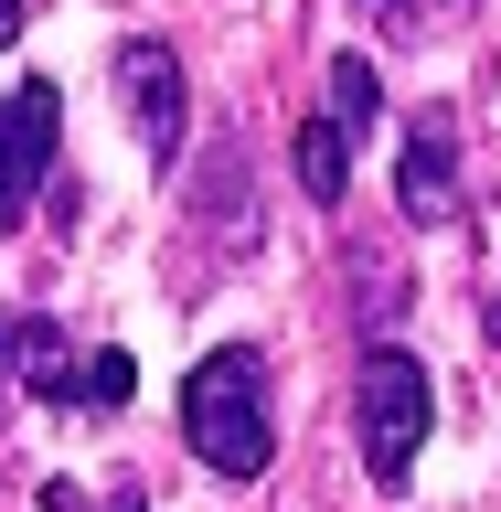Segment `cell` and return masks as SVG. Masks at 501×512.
<instances>
[{
    "label": "cell",
    "instance_id": "obj_1",
    "mask_svg": "<svg viewBox=\"0 0 501 512\" xmlns=\"http://www.w3.org/2000/svg\"><path fill=\"white\" fill-rule=\"evenodd\" d=\"M182 448L214 480H267L278 416H267V352H256V342H214L182 374Z\"/></svg>",
    "mask_w": 501,
    "mask_h": 512
},
{
    "label": "cell",
    "instance_id": "obj_2",
    "mask_svg": "<svg viewBox=\"0 0 501 512\" xmlns=\"http://www.w3.org/2000/svg\"><path fill=\"white\" fill-rule=\"evenodd\" d=\"M352 427H363V470H374V491H406L416 448H427V427H438V384H427V363H416L406 342L363 352V374H352Z\"/></svg>",
    "mask_w": 501,
    "mask_h": 512
},
{
    "label": "cell",
    "instance_id": "obj_3",
    "mask_svg": "<svg viewBox=\"0 0 501 512\" xmlns=\"http://www.w3.org/2000/svg\"><path fill=\"white\" fill-rule=\"evenodd\" d=\"M54 139H64V86H54V75H22V86L0 96V235L43 203V182H54Z\"/></svg>",
    "mask_w": 501,
    "mask_h": 512
},
{
    "label": "cell",
    "instance_id": "obj_4",
    "mask_svg": "<svg viewBox=\"0 0 501 512\" xmlns=\"http://www.w3.org/2000/svg\"><path fill=\"white\" fill-rule=\"evenodd\" d=\"M118 107L139 128V150L171 171L182 160V128H192V86H182V54L160 43V32H128L118 43Z\"/></svg>",
    "mask_w": 501,
    "mask_h": 512
},
{
    "label": "cell",
    "instance_id": "obj_5",
    "mask_svg": "<svg viewBox=\"0 0 501 512\" xmlns=\"http://www.w3.org/2000/svg\"><path fill=\"white\" fill-rule=\"evenodd\" d=\"M395 203H406V224H438L448 203H459V118H448V107H416V118H406Z\"/></svg>",
    "mask_w": 501,
    "mask_h": 512
},
{
    "label": "cell",
    "instance_id": "obj_6",
    "mask_svg": "<svg viewBox=\"0 0 501 512\" xmlns=\"http://www.w3.org/2000/svg\"><path fill=\"white\" fill-rule=\"evenodd\" d=\"M75 363H86V352L64 342V320H43V310L11 320V384H22V395H43V406H75Z\"/></svg>",
    "mask_w": 501,
    "mask_h": 512
},
{
    "label": "cell",
    "instance_id": "obj_7",
    "mask_svg": "<svg viewBox=\"0 0 501 512\" xmlns=\"http://www.w3.org/2000/svg\"><path fill=\"white\" fill-rule=\"evenodd\" d=\"M299 192H310L320 214H342V203H352V139L331 118H299Z\"/></svg>",
    "mask_w": 501,
    "mask_h": 512
},
{
    "label": "cell",
    "instance_id": "obj_8",
    "mask_svg": "<svg viewBox=\"0 0 501 512\" xmlns=\"http://www.w3.org/2000/svg\"><path fill=\"white\" fill-rule=\"evenodd\" d=\"M384 118V75H374V54H331V128H374Z\"/></svg>",
    "mask_w": 501,
    "mask_h": 512
},
{
    "label": "cell",
    "instance_id": "obj_9",
    "mask_svg": "<svg viewBox=\"0 0 501 512\" xmlns=\"http://www.w3.org/2000/svg\"><path fill=\"white\" fill-rule=\"evenodd\" d=\"M128 384H139V363H128L118 342H107V352H86V363H75V406L118 416V406H128Z\"/></svg>",
    "mask_w": 501,
    "mask_h": 512
},
{
    "label": "cell",
    "instance_id": "obj_10",
    "mask_svg": "<svg viewBox=\"0 0 501 512\" xmlns=\"http://www.w3.org/2000/svg\"><path fill=\"white\" fill-rule=\"evenodd\" d=\"M480 0H374V22L384 32H438V22H470Z\"/></svg>",
    "mask_w": 501,
    "mask_h": 512
},
{
    "label": "cell",
    "instance_id": "obj_11",
    "mask_svg": "<svg viewBox=\"0 0 501 512\" xmlns=\"http://www.w3.org/2000/svg\"><path fill=\"white\" fill-rule=\"evenodd\" d=\"M96 512H150V491H139V480H107V502Z\"/></svg>",
    "mask_w": 501,
    "mask_h": 512
},
{
    "label": "cell",
    "instance_id": "obj_12",
    "mask_svg": "<svg viewBox=\"0 0 501 512\" xmlns=\"http://www.w3.org/2000/svg\"><path fill=\"white\" fill-rule=\"evenodd\" d=\"M22 11H32V0H0V54H11V32H22Z\"/></svg>",
    "mask_w": 501,
    "mask_h": 512
},
{
    "label": "cell",
    "instance_id": "obj_13",
    "mask_svg": "<svg viewBox=\"0 0 501 512\" xmlns=\"http://www.w3.org/2000/svg\"><path fill=\"white\" fill-rule=\"evenodd\" d=\"M0 395H11V320H0Z\"/></svg>",
    "mask_w": 501,
    "mask_h": 512
}]
</instances>
